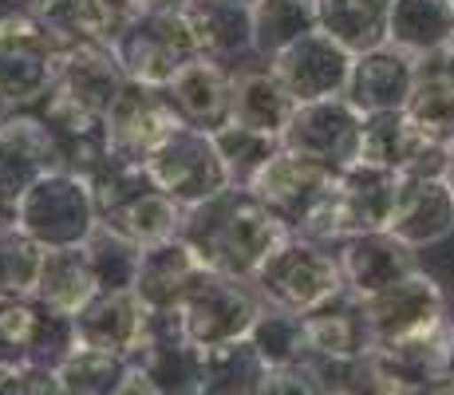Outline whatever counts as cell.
I'll list each match as a JSON object with an SVG mask.
<instances>
[{"label":"cell","mask_w":454,"mask_h":395,"mask_svg":"<svg viewBox=\"0 0 454 395\" xmlns=\"http://www.w3.org/2000/svg\"><path fill=\"white\" fill-rule=\"evenodd\" d=\"M289 225L253 190L230 186L202 206H190L178 237L206 261L209 273L253 280L257 269L289 241Z\"/></svg>","instance_id":"cell-1"},{"label":"cell","mask_w":454,"mask_h":395,"mask_svg":"<svg viewBox=\"0 0 454 395\" xmlns=\"http://www.w3.org/2000/svg\"><path fill=\"white\" fill-rule=\"evenodd\" d=\"M87 182H91L95 209H99V225L123 233L127 241L146 249V245L170 241L182 233L186 206H178L166 190H159L146 162L107 158Z\"/></svg>","instance_id":"cell-2"},{"label":"cell","mask_w":454,"mask_h":395,"mask_svg":"<svg viewBox=\"0 0 454 395\" xmlns=\"http://www.w3.org/2000/svg\"><path fill=\"white\" fill-rule=\"evenodd\" d=\"M111 51L127 79L166 87L182 67L202 56V43H198L194 24L186 20L182 4H146L123 20Z\"/></svg>","instance_id":"cell-3"},{"label":"cell","mask_w":454,"mask_h":395,"mask_svg":"<svg viewBox=\"0 0 454 395\" xmlns=\"http://www.w3.org/2000/svg\"><path fill=\"white\" fill-rule=\"evenodd\" d=\"M253 285H257L265 304L301 312V316L325 309L328 301L348 293L336 245L309 241V237H301V233H289V241L257 269Z\"/></svg>","instance_id":"cell-4"},{"label":"cell","mask_w":454,"mask_h":395,"mask_svg":"<svg viewBox=\"0 0 454 395\" xmlns=\"http://www.w3.org/2000/svg\"><path fill=\"white\" fill-rule=\"evenodd\" d=\"M395 186H399L395 170H383V166L372 162L348 166V170L336 174L328 198L312 209V217L296 233L309 237V241L340 245L348 237L387 230L391 206H395Z\"/></svg>","instance_id":"cell-5"},{"label":"cell","mask_w":454,"mask_h":395,"mask_svg":"<svg viewBox=\"0 0 454 395\" xmlns=\"http://www.w3.org/2000/svg\"><path fill=\"white\" fill-rule=\"evenodd\" d=\"M16 225L28 230L43 249H64V245H83L99 230V209H95L91 182L75 170H48L28 194L20 198Z\"/></svg>","instance_id":"cell-6"},{"label":"cell","mask_w":454,"mask_h":395,"mask_svg":"<svg viewBox=\"0 0 454 395\" xmlns=\"http://www.w3.org/2000/svg\"><path fill=\"white\" fill-rule=\"evenodd\" d=\"M64 43L43 28L36 12L0 24V107L32 111L56 79Z\"/></svg>","instance_id":"cell-7"},{"label":"cell","mask_w":454,"mask_h":395,"mask_svg":"<svg viewBox=\"0 0 454 395\" xmlns=\"http://www.w3.org/2000/svg\"><path fill=\"white\" fill-rule=\"evenodd\" d=\"M75 344V316L48 309L36 296H0V375L24 364L59 367Z\"/></svg>","instance_id":"cell-8"},{"label":"cell","mask_w":454,"mask_h":395,"mask_svg":"<svg viewBox=\"0 0 454 395\" xmlns=\"http://www.w3.org/2000/svg\"><path fill=\"white\" fill-rule=\"evenodd\" d=\"M372 320V336L375 348L399 344V340H415V336H431V332L447 328L454 320L450 304H447V288L431 269H415L411 277L395 280L391 288L375 293L364 301Z\"/></svg>","instance_id":"cell-9"},{"label":"cell","mask_w":454,"mask_h":395,"mask_svg":"<svg viewBox=\"0 0 454 395\" xmlns=\"http://www.w3.org/2000/svg\"><path fill=\"white\" fill-rule=\"evenodd\" d=\"M146 170L159 182V190H166L178 206H202L214 194L230 190V174L225 162L217 154V143L209 130L194 127H178L170 138L146 158Z\"/></svg>","instance_id":"cell-10"},{"label":"cell","mask_w":454,"mask_h":395,"mask_svg":"<svg viewBox=\"0 0 454 395\" xmlns=\"http://www.w3.org/2000/svg\"><path fill=\"white\" fill-rule=\"evenodd\" d=\"M261 309H265V301H261L253 280L206 273L202 285L182 304V320H186V336L198 348H217V344L246 340L253 324H257Z\"/></svg>","instance_id":"cell-11"},{"label":"cell","mask_w":454,"mask_h":395,"mask_svg":"<svg viewBox=\"0 0 454 395\" xmlns=\"http://www.w3.org/2000/svg\"><path fill=\"white\" fill-rule=\"evenodd\" d=\"M107 151L111 158H123V162H146L166 138L174 135L186 122L178 119L166 87L154 83H138L127 79V87L119 91V99L107 111Z\"/></svg>","instance_id":"cell-12"},{"label":"cell","mask_w":454,"mask_h":395,"mask_svg":"<svg viewBox=\"0 0 454 395\" xmlns=\"http://www.w3.org/2000/svg\"><path fill=\"white\" fill-rule=\"evenodd\" d=\"M59 166L51 130L32 111L0 115V222H16L20 198Z\"/></svg>","instance_id":"cell-13"},{"label":"cell","mask_w":454,"mask_h":395,"mask_svg":"<svg viewBox=\"0 0 454 395\" xmlns=\"http://www.w3.org/2000/svg\"><path fill=\"white\" fill-rule=\"evenodd\" d=\"M281 143L289 151H301L332 170H348L360 162V143H364V115L344 99H317L301 103L293 122L285 127Z\"/></svg>","instance_id":"cell-14"},{"label":"cell","mask_w":454,"mask_h":395,"mask_svg":"<svg viewBox=\"0 0 454 395\" xmlns=\"http://www.w3.org/2000/svg\"><path fill=\"white\" fill-rule=\"evenodd\" d=\"M336 174H340V170H332V166L317 162V158H309V154H301V151H289V146H281V151L269 158L265 170L253 178L249 190L296 233V230H301V225L312 217V209H317L320 201L328 198V190H332V182H336Z\"/></svg>","instance_id":"cell-15"},{"label":"cell","mask_w":454,"mask_h":395,"mask_svg":"<svg viewBox=\"0 0 454 395\" xmlns=\"http://www.w3.org/2000/svg\"><path fill=\"white\" fill-rule=\"evenodd\" d=\"M387 233H395L407 249L423 257L454 237V186L447 178H419L399 174L395 206L387 217Z\"/></svg>","instance_id":"cell-16"},{"label":"cell","mask_w":454,"mask_h":395,"mask_svg":"<svg viewBox=\"0 0 454 395\" xmlns=\"http://www.w3.org/2000/svg\"><path fill=\"white\" fill-rule=\"evenodd\" d=\"M352 51L344 43H336L328 32H309L296 43L269 59V67L277 72L289 95L296 103H317V99H336L344 95L348 75H352Z\"/></svg>","instance_id":"cell-17"},{"label":"cell","mask_w":454,"mask_h":395,"mask_svg":"<svg viewBox=\"0 0 454 395\" xmlns=\"http://www.w3.org/2000/svg\"><path fill=\"white\" fill-rule=\"evenodd\" d=\"M174 111L194 130H222L233 122V99H238V67L214 56H198L166 83Z\"/></svg>","instance_id":"cell-18"},{"label":"cell","mask_w":454,"mask_h":395,"mask_svg":"<svg viewBox=\"0 0 454 395\" xmlns=\"http://www.w3.org/2000/svg\"><path fill=\"white\" fill-rule=\"evenodd\" d=\"M146 316H151V309L135 288H99L75 312V336L87 348L135 359L146 344Z\"/></svg>","instance_id":"cell-19"},{"label":"cell","mask_w":454,"mask_h":395,"mask_svg":"<svg viewBox=\"0 0 454 395\" xmlns=\"http://www.w3.org/2000/svg\"><path fill=\"white\" fill-rule=\"evenodd\" d=\"M419 83V59L407 56L395 43H380L372 51H360L352 59V75H348L344 99L352 103L360 115L375 111H403Z\"/></svg>","instance_id":"cell-20"},{"label":"cell","mask_w":454,"mask_h":395,"mask_svg":"<svg viewBox=\"0 0 454 395\" xmlns=\"http://www.w3.org/2000/svg\"><path fill=\"white\" fill-rule=\"evenodd\" d=\"M340 253V269H344V285L352 296L368 301V296L391 288L395 280L411 277L415 269H423V257L415 249H407L395 233L387 230H372L360 237H348L336 245Z\"/></svg>","instance_id":"cell-21"},{"label":"cell","mask_w":454,"mask_h":395,"mask_svg":"<svg viewBox=\"0 0 454 395\" xmlns=\"http://www.w3.org/2000/svg\"><path fill=\"white\" fill-rule=\"evenodd\" d=\"M206 273H209L206 261L182 237H170V241L146 245L143 249L135 293L143 296L146 309H182L190 301V293L202 285Z\"/></svg>","instance_id":"cell-22"},{"label":"cell","mask_w":454,"mask_h":395,"mask_svg":"<svg viewBox=\"0 0 454 395\" xmlns=\"http://www.w3.org/2000/svg\"><path fill=\"white\" fill-rule=\"evenodd\" d=\"M253 4L257 0H182V12L194 24L202 56H214L230 67L261 59L253 51Z\"/></svg>","instance_id":"cell-23"},{"label":"cell","mask_w":454,"mask_h":395,"mask_svg":"<svg viewBox=\"0 0 454 395\" xmlns=\"http://www.w3.org/2000/svg\"><path fill=\"white\" fill-rule=\"evenodd\" d=\"M372 348H375L372 320H368V309H364L360 296L340 293L325 309L304 316V352L352 364V359L368 356Z\"/></svg>","instance_id":"cell-24"},{"label":"cell","mask_w":454,"mask_h":395,"mask_svg":"<svg viewBox=\"0 0 454 395\" xmlns=\"http://www.w3.org/2000/svg\"><path fill=\"white\" fill-rule=\"evenodd\" d=\"M36 16L64 48H111L127 20L107 0H40Z\"/></svg>","instance_id":"cell-25"},{"label":"cell","mask_w":454,"mask_h":395,"mask_svg":"<svg viewBox=\"0 0 454 395\" xmlns=\"http://www.w3.org/2000/svg\"><path fill=\"white\" fill-rule=\"evenodd\" d=\"M454 40V0H391L387 43L415 59H434Z\"/></svg>","instance_id":"cell-26"},{"label":"cell","mask_w":454,"mask_h":395,"mask_svg":"<svg viewBox=\"0 0 454 395\" xmlns=\"http://www.w3.org/2000/svg\"><path fill=\"white\" fill-rule=\"evenodd\" d=\"M301 103L289 95V87L277 79L273 67L261 59L257 67H238V99H233V122L265 135H285Z\"/></svg>","instance_id":"cell-27"},{"label":"cell","mask_w":454,"mask_h":395,"mask_svg":"<svg viewBox=\"0 0 454 395\" xmlns=\"http://www.w3.org/2000/svg\"><path fill=\"white\" fill-rule=\"evenodd\" d=\"M99 293V280H95L91 257H87V245H64V249H43V265L36 280V301H43L48 309L75 316L91 296Z\"/></svg>","instance_id":"cell-28"},{"label":"cell","mask_w":454,"mask_h":395,"mask_svg":"<svg viewBox=\"0 0 454 395\" xmlns=\"http://www.w3.org/2000/svg\"><path fill=\"white\" fill-rule=\"evenodd\" d=\"M391 0H317V24L352 56L387 43Z\"/></svg>","instance_id":"cell-29"},{"label":"cell","mask_w":454,"mask_h":395,"mask_svg":"<svg viewBox=\"0 0 454 395\" xmlns=\"http://www.w3.org/2000/svg\"><path fill=\"white\" fill-rule=\"evenodd\" d=\"M135 364L146 372V380L154 383L162 395H202V364L206 348H198L194 340H151L143 344V352L135 356Z\"/></svg>","instance_id":"cell-30"},{"label":"cell","mask_w":454,"mask_h":395,"mask_svg":"<svg viewBox=\"0 0 454 395\" xmlns=\"http://www.w3.org/2000/svg\"><path fill=\"white\" fill-rule=\"evenodd\" d=\"M269 375V359L257 352V344L233 340V344L206 348L202 364V395H257Z\"/></svg>","instance_id":"cell-31"},{"label":"cell","mask_w":454,"mask_h":395,"mask_svg":"<svg viewBox=\"0 0 454 395\" xmlns=\"http://www.w3.org/2000/svg\"><path fill=\"white\" fill-rule=\"evenodd\" d=\"M317 28V0H257L253 4V51L261 59L281 56L289 43Z\"/></svg>","instance_id":"cell-32"},{"label":"cell","mask_w":454,"mask_h":395,"mask_svg":"<svg viewBox=\"0 0 454 395\" xmlns=\"http://www.w3.org/2000/svg\"><path fill=\"white\" fill-rule=\"evenodd\" d=\"M214 143H217V154H222V162H225V174H230V186H241V190H249L253 178L269 166V158L285 146L277 135L241 127V122H230V127L214 130Z\"/></svg>","instance_id":"cell-33"},{"label":"cell","mask_w":454,"mask_h":395,"mask_svg":"<svg viewBox=\"0 0 454 395\" xmlns=\"http://www.w3.org/2000/svg\"><path fill=\"white\" fill-rule=\"evenodd\" d=\"M403 111L423 135L454 146V83L434 72L431 64H423V59H419V83Z\"/></svg>","instance_id":"cell-34"},{"label":"cell","mask_w":454,"mask_h":395,"mask_svg":"<svg viewBox=\"0 0 454 395\" xmlns=\"http://www.w3.org/2000/svg\"><path fill=\"white\" fill-rule=\"evenodd\" d=\"M130 364H135V359H127V356H111V352H99V348L75 344L72 356H67L56 372H59V380H64L67 395H115L123 388Z\"/></svg>","instance_id":"cell-35"},{"label":"cell","mask_w":454,"mask_h":395,"mask_svg":"<svg viewBox=\"0 0 454 395\" xmlns=\"http://www.w3.org/2000/svg\"><path fill=\"white\" fill-rule=\"evenodd\" d=\"M43 265V245L16 222H0V296H32Z\"/></svg>","instance_id":"cell-36"},{"label":"cell","mask_w":454,"mask_h":395,"mask_svg":"<svg viewBox=\"0 0 454 395\" xmlns=\"http://www.w3.org/2000/svg\"><path fill=\"white\" fill-rule=\"evenodd\" d=\"M87 257H91L95 280L99 288H135L138 277V257H143V245L127 241L123 233L99 225L91 237H87Z\"/></svg>","instance_id":"cell-37"},{"label":"cell","mask_w":454,"mask_h":395,"mask_svg":"<svg viewBox=\"0 0 454 395\" xmlns=\"http://www.w3.org/2000/svg\"><path fill=\"white\" fill-rule=\"evenodd\" d=\"M249 340L257 344V352L269 359V367L293 364V359L304 356V316L265 304L257 316V324H253Z\"/></svg>","instance_id":"cell-38"},{"label":"cell","mask_w":454,"mask_h":395,"mask_svg":"<svg viewBox=\"0 0 454 395\" xmlns=\"http://www.w3.org/2000/svg\"><path fill=\"white\" fill-rule=\"evenodd\" d=\"M340 395H419L415 383H407L395 367L383 359V352H372L352 359L348 364V375H344V388Z\"/></svg>","instance_id":"cell-39"},{"label":"cell","mask_w":454,"mask_h":395,"mask_svg":"<svg viewBox=\"0 0 454 395\" xmlns=\"http://www.w3.org/2000/svg\"><path fill=\"white\" fill-rule=\"evenodd\" d=\"M0 395H67L64 380L48 364H24L0 375Z\"/></svg>","instance_id":"cell-40"},{"label":"cell","mask_w":454,"mask_h":395,"mask_svg":"<svg viewBox=\"0 0 454 395\" xmlns=\"http://www.w3.org/2000/svg\"><path fill=\"white\" fill-rule=\"evenodd\" d=\"M257 395H325V391L317 388V380H312V372L304 367V359H293V364L269 367Z\"/></svg>","instance_id":"cell-41"},{"label":"cell","mask_w":454,"mask_h":395,"mask_svg":"<svg viewBox=\"0 0 454 395\" xmlns=\"http://www.w3.org/2000/svg\"><path fill=\"white\" fill-rule=\"evenodd\" d=\"M115 395H162L159 388H154L151 380H146V372L138 364H130V372H127V380H123V388H119Z\"/></svg>","instance_id":"cell-42"},{"label":"cell","mask_w":454,"mask_h":395,"mask_svg":"<svg viewBox=\"0 0 454 395\" xmlns=\"http://www.w3.org/2000/svg\"><path fill=\"white\" fill-rule=\"evenodd\" d=\"M40 8V0H0V24L20 20V16H32Z\"/></svg>","instance_id":"cell-43"},{"label":"cell","mask_w":454,"mask_h":395,"mask_svg":"<svg viewBox=\"0 0 454 395\" xmlns=\"http://www.w3.org/2000/svg\"><path fill=\"white\" fill-rule=\"evenodd\" d=\"M423 64H431L434 72H439V75H447L450 83H454V40H450V48H447V51H439V56H434V59H423Z\"/></svg>","instance_id":"cell-44"},{"label":"cell","mask_w":454,"mask_h":395,"mask_svg":"<svg viewBox=\"0 0 454 395\" xmlns=\"http://www.w3.org/2000/svg\"><path fill=\"white\" fill-rule=\"evenodd\" d=\"M419 395H454V375H439L434 383H427V388H419Z\"/></svg>","instance_id":"cell-45"},{"label":"cell","mask_w":454,"mask_h":395,"mask_svg":"<svg viewBox=\"0 0 454 395\" xmlns=\"http://www.w3.org/2000/svg\"><path fill=\"white\" fill-rule=\"evenodd\" d=\"M447 372L454 375V332H450V364H447Z\"/></svg>","instance_id":"cell-46"},{"label":"cell","mask_w":454,"mask_h":395,"mask_svg":"<svg viewBox=\"0 0 454 395\" xmlns=\"http://www.w3.org/2000/svg\"><path fill=\"white\" fill-rule=\"evenodd\" d=\"M447 182L454 186V146H450V170H447Z\"/></svg>","instance_id":"cell-47"}]
</instances>
